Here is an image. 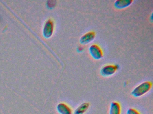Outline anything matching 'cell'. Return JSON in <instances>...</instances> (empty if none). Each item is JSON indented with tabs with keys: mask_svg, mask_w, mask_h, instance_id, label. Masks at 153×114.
Wrapping results in <instances>:
<instances>
[{
	"mask_svg": "<svg viewBox=\"0 0 153 114\" xmlns=\"http://www.w3.org/2000/svg\"><path fill=\"white\" fill-rule=\"evenodd\" d=\"M152 86V83L149 81L143 82L133 89L131 91V95L136 98L141 97L149 91Z\"/></svg>",
	"mask_w": 153,
	"mask_h": 114,
	"instance_id": "1",
	"label": "cell"
},
{
	"mask_svg": "<svg viewBox=\"0 0 153 114\" xmlns=\"http://www.w3.org/2000/svg\"><path fill=\"white\" fill-rule=\"evenodd\" d=\"M90 55L94 59L99 60L103 56V52L101 47L97 44H93L89 48Z\"/></svg>",
	"mask_w": 153,
	"mask_h": 114,
	"instance_id": "2",
	"label": "cell"
},
{
	"mask_svg": "<svg viewBox=\"0 0 153 114\" xmlns=\"http://www.w3.org/2000/svg\"><path fill=\"white\" fill-rule=\"evenodd\" d=\"M119 67L116 65H107L101 69L100 73L103 76H109L114 75L118 70Z\"/></svg>",
	"mask_w": 153,
	"mask_h": 114,
	"instance_id": "3",
	"label": "cell"
},
{
	"mask_svg": "<svg viewBox=\"0 0 153 114\" xmlns=\"http://www.w3.org/2000/svg\"><path fill=\"white\" fill-rule=\"evenodd\" d=\"M95 36L96 33L94 31L87 32L80 37L79 42L81 44H88L94 40Z\"/></svg>",
	"mask_w": 153,
	"mask_h": 114,
	"instance_id": "4",
	"label": "cell"
},
{
	"mask_svg": "<svg viewBox=\"0 0 153 114\" xmlns=\"http://www.w3.org/2000/svg\"><path fill=\"white\" fill-rule=\"evenodd\" d=\"M57 110L60 114H72L71 109L64 103H60L57 107Z\"/></svg>",
	"mask_w": 153,
	"mask_h": 114,
	"instance_id": "5",
	"label": "cell"
},
{
	"mask_svg": "<svg viewBox=\"0 0 153 114\" xmlns=\"http://www.w3.org/2000/svg\"><path fill=\"white\" fill-rule=\"evenodd\" d=\"M121 108L119 102L113 101L110 105L109 114H120Z\"/></svg>",
	"mask_w": 153,
	"mask_h": 114,
	"instance_id": "6",
	"label": "cell"
},
{
	"mask_svg": "<svg viewBox=\"0 0 153 114\" xmlns=\"http://www.w3.org/2000/svg\"><path fill=\"white\" fill-rule=\"evenodd\" d=\"M133 1L132 0H118L115 1L114 5L117 9H123L129 6Z\"/></svg>",
	"mask_w": 153,
	"mask_h": 114,
	"instance_id": "7",
	"label": "cell"
},
{
	"mask_svg": "<svg viewBox=\"0 0 153 114\" xmlns=\"http://www.w3.org/2000/svg\"><path fill=\"white\" fill-rule=\"evenodd\" d=\"M54 29V24H53V21L51 20H49L47 22H46V25H45V35L47 37H50L51 36Z\"/></svg>",
	"mask_w": 153,
	"mask_h": 114,
	"instance_id": "8",
	"label": "cell"
},
{
	"mask_svg": "<svg viewBox=\"0 0 153 114\" xmlns=\"http://www.w3.org/2000/svg\"><path fill=\"white\" fill-rule=\"evenodd\" d=\"M89 103L85 102L80 104L74 111V114H84L89 108Z\"/></svg>",
	"mask_w": 153,
	"mask_h": 114,
	"instance_id": "9",
	"label": "cell"
},
{
	"mask_svg": "<svg viewBox=\"0 0 153 114\" xmlns=\"http://www.w3.org/2000/svg\"><path fill=\"white\" fill-rule=\"evenodd\" d=\"M126 114H140V113L135 109L129 108L127 110Z\"/></svg>",
	"mask_w": 153,
	"mask_h": 114,
	"instance_id": "10",
	"label": "cell"
},
{
	"mask_svg": "<svg viewBox=\"0 0 153 114\" xmlns=\"http://www.w3.org/2000/svg\"><path fill=\"white\" fill-rule=\"evenodd\" d=\"M48 4L50 7H53V6L55 5V1H48Z\"/></svg>",
	"mask_w": 153,
	"mask_h": 114,
	"instance_id": "11",
	"label": "cell"
},
{
	"mask_svg": "<svg viewBox=\"0 0 153 114\" xmlns=\"http://www.w3.org/2000/svg\"><path fill=\"white\" fill-rule=\"evenodd\" d=\"M83 48L82 47V46H79V47L78 48V51L79 52H81L83 50Z\"/></svg>",
	"mask_w": 153,
	"mask_h": 114,
	"instance_id": "12",
	"label": "cell"
}]
</instances>
